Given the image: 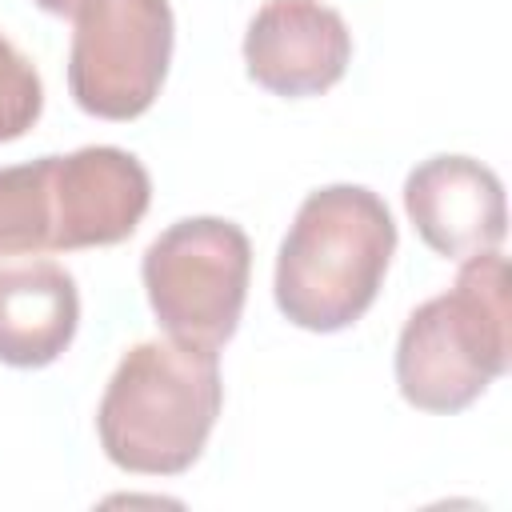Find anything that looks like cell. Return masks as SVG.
Segmentation results:
<instances>
[{
  "mask_svg": "<svg viewBox=\"0 0 512 512\" xmlns=\"http://www.w3.org/2000/svg\"><path fill=\"white\" fill-rule=\"evenodd\" d=\"M224 384L216 348L176 336L128 348L100 396L96 432L104 456L140 476L188 472L220 416Z\"/></svg>",
  "mask_w": 512,
  "mask_h": 512,
  "instance_id": "1",
  "label": "cell"
},
{
  "mask_svg": "<svg viewBox=\"0 0 512 512\" xmlns=\"http://www.w3.org/2000/svg\"><path fill=\"white\" fill-rule=\"evenodd\" d=\"M168 0H80L72 12L68 88L100 120L144 116L172 64Z\"/></svg>",
  "mask_w": 512,
  "mask_h": 512,
  "instance_id": "5",
  "label": "cell"
},
{
  "mask_svg": "<svg viewBox=\"0 0 512 512\" xmlns=\"http://www.w3.org/2000/svg\"><path fill=\"white\" fill-rule=\"evenodd\" d=\"M80 324V292L56 260L0 264V364L44 368L64 356Z\"/></svg>",
  "mask_w": 512,
  "mask_h": 512,
  "instance_id": "8",
  "label": "cell"
},
{
  "mask_svg": "<svg viewBox=\"0 0 512 512\" xmlns=\"http://www.w3.org/2000/svg\"><path fill=\"white\" fill-rule=\"evenodd\" d=\"M60 252L56 156L0 168V256Z\"/></svg>",
  "mask_w": 512,
  "mask_h": 512,
  "instance_id": "9",
  "label": "cell"
},
{
  "mask_svg": "<svg viewBox=\"0 0 512 512\" xmlns=\"http://www.w3.org/2000/svg\"><path fill=\"white\" fill-rule=\"evenodd\" d=\"M36 8H44L48 16H64V20H72V12H76V4L80 0H32Z\"/></svg>",
  "mask_w": 512,
  "mask_h": 512,
  "instance_id": "11",
  "label": "cell"
},
{
  "mask_svg": "<svg viewBox=\"0 0 512 512\" xmlns=\"http://www.w3.org/2000/svg\"><path fill=\"white\" fill-rule=\"evenodd\" d=\"M144 292L168 336L200 348L232 340L248 276L252 244L240 224L220 216H188L168 224L140 260Z\"/></svg>",
  "mask_w": 512,
  "mask_h": 512,
  "instance_id": "4",
  "label": "cell"
},
{
  "mask_svg": "<svg viewBox=\"0 0 512 512\" xmlns=\"http://www.w3.org/2000/svg\"><path fill=\"white\" fill-rule=\"evenodd\" d=\"M44 108V84L32 60L0 32V144L24 136Z\"/></svg>",
  "mask_w": 512,
  "mask_h": 512,
  "instance_id": "10",
  "label": "cell"
},
{
  "mask_svg": "<svg viewBox=\"0 0 512 512\" xmlns=\"http://www.w3.org/2000/svg\"><path fill=\"white\" fill-rule=\"evenodd\" d=\"M404 208L420 240L444 260L500 248L508 208L500 176L472 156H428L404 180Z\"/></svg>",
  "mask_w": 512,
  "mask_h": 512,
  "instance_id": "7",
  "label": "cell"
},
{
  "mask_svg": "<svg viewBox=\"0 0 512 512\" xmlns=\"http://www.w3.org/2000/svg\"><path fill=\"white\" fill-rule=\"evenodd\" d=\"M352 60L344 16L320 0H268L244 32V68L272 96H320Z\"/></svg>",
  "mask_w": 512,
  "mask_h": 512,
  "instance_id": "6",
  "label": "cell"
},
{
  "mask_svg": "<svg viewBox=\"0 0 512 512\" xmlns=\"http://www.w3.org/2000/svg\"><path fill=\"white\" fill-rule=\"evenodd\" d=\"M512 364V280L492 252L464 256L456 284L424 300L396 340L400 396L436 416L468 408Z\"/></svg>",
  "mask_w": 512,
  "mask_h": 512,
  "instance_id": "3",
  "label": "cell"
},
{
  "mask_svg": "<svg viewBox=\"0 0 512 512\" xmlns=\"http://www.w3.org/2000/svg\"><path fill=\"white\" fill-rule=\"evenodd\" d=\"M392 252L396 224L372 188H316L276 252V308L296 328L340 332L372 308Z\"/></svg>",
  "mask_w": 512,
  "mask_h": 512,
  "instance_id": "2",
  "label": "cell"
}]
</instances>
